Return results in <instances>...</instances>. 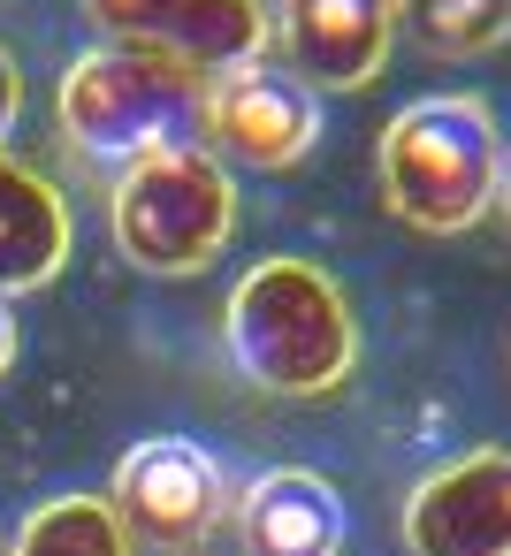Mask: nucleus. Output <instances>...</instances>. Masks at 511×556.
<instances>
[{"label": "nucleus", "instance_id": "f257e3e1", "mask_svg": "<svg viewBox=\"0 0 511 556\" xmlns=\"http://www.w3.org/2000/svg\"><path fill=\"white\" fill-rule=\"evenodd\" d=\"M222 343L237 374L267 396H328L359 358V320L336 275L313 260H260L222 313Z\"/></svg>", "mask_w": 511, "mask_h": 556}, {"label": "nucleus", "instance_id": "f03ea898", "mask_svg": "<svg viewBox=\"0 0 511 556\" xmlns=\"http://www.w3.org/2000/svg\"><path fill=\"white\" fill-rule=\"evenodd\" d=\"M207 85L199 70L153 54V47H92L70 62L62 77V130L85 161H108V168H138L153 153H176V146H199V123H207Z\"/></svg>", "mask_w": 511, "mask_h": 556}, {"label": "nucleus", "instance_id": "7ed1b4c3", "mask_svg": "<svg viewBox=\"0 0 511 556\" xmlns=\"http://www.w3.org/2000/svg\"><path fill=\"white\" fill-rule=\"evenodd\" d=\"M496 168H503V138L481 100H458V92L412 100L382 130V199L397 222L427 237L473 229L496 206Z\"/></svg>", "mask_w": 511, "mask_h": 556}, {"label": "nucleus", "instance_id": "20e7f679", "mask_svg": "<svg viewBox=\"0 0 511 556\" xmlns=\"http://www.w3.org/2000/svg\"><path fill=\"white\" fill-rule=\"evenodd\" d=\"M237 229V184L207 146L153 153L115 184V244L146 275H199Z\"/></svg>", "mask_w": 511, "mask_h": 556}, {"label": "nucleus", "instance_id": "39448f33", "mask_svg": "<svg viewBox=\"0 0 511 556\" xmlns=\"http://www.w3.org/2000/svg\"><path fill=\"white\" fill-rule=\"evenodd\" d=\"M321 138V92L298 85L283 62H245L222 70L207 85V123L199 146L214 161H245V168H298Z\"/></svg>", "mask_w": 511, "mask_h": 556}, {"label": "nucleus", "instance_id": "423d86ee", "mask_svg": "<svg viewBox=\"0 0 511 556\" xmlns=\"http://www.w3.org/2000/svg\"><path fill=\"white\" fill-rule=\"evenodd\" d=\"M222 503H229L222 465H214L191 434H153V442H138V450L115 465V495H108L115 526H123V533H146L153 548H191V541H207V533L222 526Z\"/></svg>", "mask_w": 511, "mask_h": 556}, {"label": "nucleus", "instance_id": "0eeeda50", "mask_svg": "<svg viewBox=\"0 0 511 556\" xmlns=\"http://www.w3.org/2000/svg\"><path fill=\"white\" fill-rule=\"evenodd\" d=\"M85 9L123 39V47H153L199 77L267 62V16L260 0H85Z\"/></svg>", "mask_w": 511, "mask_h": 556}, {"label": "nucleus", "instance_id": "6e6552de", "mask_svg": "<svg viewBox=\"0 0 511 556\" xmlns=\"http://www.w3.org/2000/svg\"><path fill=\"white\" fill-rule=\"evenodd\" d=\"M412 556H511V457L473 450L412 488L404 503Z\"/></svg>", "mask_w": 511, "mask_h": 556}, {"label": "nucleus", "instance_id": "1a4fd4ad", "mask_svg": "<svg viewBox=\"0 0 511 556\" xmlns=\"http://www.w3.org/2000/svg\"><path fill=\"white\" fill-rule=\"evenodd\" d=\"M397 39V0H283V70L313 92H366Z\"/></svg>", "mask_w": 511, "mask_h": 556}, {"label": "nucleus", "instance_id": "9d476101", "mask_svg": "<svg viewBox=\"0 0 511 556\" xmlns=\"http://www.w3.org/2000/svg\"><path fill=\"white\" fill-rule=\"evenodd\" d=\"M237 526H245L252 556H336L344 548V495L321 472L283 465V472H260L245 488Z\"/></svg>", "mask_w": 511, "mask_h": 556}, {"label": "nucleus", "instance_id": "9b49d317", "mask_svg": "<svg viewBox=\"0 0 511 556\" xmlns=\"http://www.w3.org/2000/svg\"><path fill=\"white\" fill-rule=\"evenodd\" d=\"M62 260H70V206H62V191L39 168L0 153V298L54 282Z\"/></svg>", "mask_w": 511, "mask_h": 556}, {"label": "nucleus", "instance_id": "f8f14e48", "mask_svg": "<svg viewBox=\"0 0 511 556\" xmlns=\"http://www.w3.org/2000/svg\"><path fill=\"white\" fill-rule=\"evenodd\" d=\"M9 556H130V533L115 526L100 495H54L24 518Z\"/></svg>", "mask_w": 511, "mask_h": 556}, {"label": "nucleus", "instance_id": "ddd939ff", "mask_svg": "<svg viewBox=\"0 0 511 556\" xmlns=\"http://www.w3.org/2000/svg\"><path fill=\"white\" fill-rule=\"evenodd\" d=\"M397 16L443 62H465L511 39V0H397Z\"/></svg>", "mask_w": 511, "mask_h": 556}, {"label": "nucleus", "instance_id": "4468645a", "mask_svg": "<svg viewBox=\"0 0 511 556\" xmlns=\"http://www.w3.org/2000/svg\"><path fill=\"white\" fill-rule=\"evenodd\" d=\"M16 108H24V77H16V62L0 54V138L16 130Z\"/></svg>", "mask_w": 511, "mask_h": 556}, {"label": "nucleus", "instance_id": "2eb2a0df", "mask_svg": "<svg viewBox=\"0 0 511 556\" xmlns=\"http://www.w3.org/2000/svg\"><path fill=\"white\" fill-rule=\"evenodd\" d=\"M9 358H16V320H9V305H0V374H9Z\"/></svg>", "mask_w": 511, "mask_h": 556}, {"label": "nucleus", "instance_id": "dca6fc26", "mask_svg": "<svg viewBox=\"0 0 511 556\" xmlns=\"http://www.w3.org/2000/svg\"><path fill=\"white\" fill-rule=\"evenodd\" d=\"M496 206H503V222H511V146H503V168H496Z\"/></svg>", "mask_w": 511, "mask_h": 556}, {"label": "nucleus", "instance_id": "f3484780", "mask_svg": "<svg viewBox=\"0 0 511 556\" xmlns=\"http://www.w3.org/2000/svg\"><path fill=\"white\" fill-rule=\"evenodd\" d=\"M153 556H191V548H153Z\"/></svg>", "mask_w": 511, "mask_h": 556}]
</instances>
